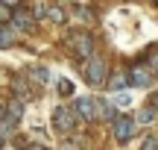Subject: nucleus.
Returning <instances> with one entry per match:
<instances>
[{"instance_id": "f257e3e1", "label": "nucleus", "mask_w": 158, "mask_h": 150, "mask_svg": "<svg viewBox=\"0 0 158 150\" xmlns=\"http://www.w3.org/2000/svg\"><path fill=\"white\" fill-rule=\"evenodd\" d=\"M76 124H79V112L73 109V106H56V112H53V127H56L62 135L73 133Z\"/></svg>"}, {"instance_id": "f03ea898", "label": "nucleus", "mask_w": 158, "mask_h": 150, "mask_svg": "<svg viewBox=\"0 0 158 150\" xmlns=\"http://www.w3.org/2000/svg\"><path fill=\"white\" fill-rule=\"evenodd\" d=\"M85 80L91 86H106L108 82V62L100 59V56H91L88 65H85Z\"/></svg>"}, {"instance_id": "7ed1b4c3", "label": "nucleus", "mask_w": 158, "mask_h": 150, "mask_svg": "<svg viewBox=\"0 0 158 150\" xmlns=\"http://www.w3.org/2000/svg\"><path fill=\"white\" fill-rule=\"evenodd\" d=\"M68 44H70V50H73L79 59H91L94 56V38H91L88 33H70Z\"/></svg>"}, {"instance_id": "20e7f679", "label": "nucleus", "mask_w": 158, "mask_h": 150, "mask_svg": "<svg viewBox=\"0 0 158 150\" xmlns=\"http://www.w3.org/2000/svg\"><path fill=\"white\" fill-rule=\"evenodd\" d=\"M135 133H138V121L135 118H129V115H117L114 118V139H117L120 144H126Z\"/></svg>"}, {"instance_id": "39448f33", "label": "nucleus", "mask_w": 158, "mask_h": 150, "mask_svg": "<svg viewBox=\"0 0 158 150\" xmlns=\"http://www.w3.org/2000/svg\"><path fill=\"white\" fill-rule=\"evenodd\" d=\"M129 82L138 86V88H149V86H152V71H149V65H132Z\"/></svg>"}, {"instance_id": "423d86ee", "label": "nucleus", "mask_w": 158, "mask_h": 150, "mask_svg": "<svg viewBox=\"0 0 158 150\" xmlns=\"http://www.w3.org/2000/svg\"><path fill=\"white\" fill-rule=\"evenodd\" d=\"M73 109L79 112V118H85V121H97V103H94V97H76Z\"/></svg>"}, {"instance_id": "0eeeda50", "label": "nucleus", "mask_w": 158, "mask_h": 150, "mask_svg": "<svg viewBox=\"0 0 158 150\" xmlns=\"http://www.w3.org/2000/svg\"><path fill=\"white\" fill-rule=\"evenodd\" d=\"M35 27V18L29 12H12V29L15 33H29Z\"/></svg>"}, {"instance_id": "6e6552de", "label": "nucleus", "mask_w": 158, "mask_h": 150, "mask_svg": "<svg viewBox=\"0 0 158 150\" xmlns=\"http://www.w3.org/2000/svg\"><path fill=\"white\" fill-rule=\"evenodd\" d=\"M97 118H102V121H111V118H117V109H114V103H108V100L97 97Z\"/></svg>"}, {"instance_id": "1a4fd4ad", "label": "nucleus", "mask_w": 158, "mask_h": 150, "mask_svg": "<svg viewBox=\"0 0 158 150\" xmlns=\"http://www.w3.org/2000/svg\"><path fill=\"white\" fill-rule=\"evenodd\" d=\"M106 86H108V91H123V88H129L132 82H129V74H126V71H120V74H114Z\"/></svg>"}, {"instance_id": "9d476101", "label": "nucleus", "mask_w": 158, "mask_h": 150, "mask_svg": "<svg viewBox=\"0 0 158 150\" xmlns=\"http://www.w3.org/2000/svg\"><path fill=\"white\" fill-rule=\"evenodd\" d=\"M27 77H29V80H35L38 86H44V82L50 80V71H47V68H27Z\"/></svg>"}, {"instance_id": "9b49d317", "label": "nucleus", "mask_w": 158, "mask_h": 150, "mask_svg": "<svg viewBox=\"0 0 158 150\" xmlns=\"http://www.w3.org/2000/svg\"><path fill=\"white\" fill-rule=\"evenodd\" d=\"M15 41H18V33L12 27H3V29H0V47H12Z\"/></svg>"}, {"instance_id": "f8f14e48", "label": "nucleus", "mask_w": 158, "mask_h": 150, "mask_svg": "<svg viewBox=\"0 0 158 150\" xmlns=\"http://www.w3.org/2000/svg\"><path fill=\"white\" fill-rule=\"evenodd\" d=\"M47 18L56 21V24H64V12L59 9V6H50V9H47Z\"/></svg>"}, {"instance_id": "ddd939ff", "label": "nucleus", "mask_w": 158, "mask_h": 150, "mask_svg": "<svg viewBox=\"0 0 158 150\" xmlns=\"http://www.w3.org/2000/svg\"><path fill=\"white\" fill-rule=\"evenodd\" d=\"M155 118H158V112H155V109H143L141 115H138V121H141V124H152Z\"/></svg>"}, {"instance_id": "4468645a", "label": "nucleus", "mask_w": 158, "mask_h": 150, "mask_svg": "<svg viewBox=\"0 0 158 150\" xmlns=\"http://www.w3.org/2000/svg\"><path fill=\"white\" fill-rule=\"evenodd\" d=\"M70 91H73V86H70V80H64V77H62V80H59V94H64V97H68Z\"/></svg>"}, {"instance_id": "2eb2a0df", "label": "nucleus", "mask_w": 158, "mask_h": 150, "mask_svg": "<svg viewBox=\"0 0 158 150\" xmlns=\"http://www.w3.org/2000/svg\"><path fill=\"white\" fill-rule=\"evenodd\" d=\"M149 71H152V74H158V50H152V53H149Z\"/></svg>"}, {"instance_id": "dca6fc26", "label": "nucleus", "mask_w": 158, "mask_h": 150, "mask_svg": "<svg viewBox=\"0 0 158 150\" xmlns=\"http://www.w3.org/2000/svg\"><path fill=\"white\" fill-rule=\"evenodd\" d=\"M120 106H129V94H117L114 97V109H120Z\"/></svg>"}, {"instance_id": "f3484780", "label": "nucleus", "mask_w": 158, "mask_h": 150, "mask_svg": "<svg viewBox=\"0 0 158 150\" xmlns=\"http://www.w3.org/2000/svg\"><path fill=\"white\" fill-rule=\"evenodd\" d=\"M0 21H12V12H9V6H3V3H0Z\"/></svg>"}, {"instance_id": "a211bd4d", "label": "nucleus", "mask_w": 158, "mask_h": 150, "mask_svg": "<svg viewBox=\"0 0 158 150\" xmlns=\"http://www.w3.org/2000/svg\"><path fill=\"white\" fill-rule=\"evenodd\" d=\"M141 150H158V139H147L143 141V147Z\"/></svg>"}, {"instance_id": "6ab92c4d", "label": "nucleus", "mask_w": 158, "mask_h": 150, "mask_svg": "<svg viewBox=\"0 0 158 150\" xmlns=\"http://www.w3.org/2000/svg\"><path fill=\"white\" fill-rule=\"evenodd\" d=\"M0 3H3V6H9V9H12V6H21V0H0Z\"/></svg>"}, {"instance_id": "aec40b11", "label": "nucleus", "mask_w": 158, "mask_h": 150, "mask_svg": "<svg viewBox=\"0 0 158 150\" xmlns=\"http://www.w3.org/2000/svg\"><path fill=\"white\" fill-rule=\"evenodd\" d=\"M59 150H79V147H76V144H70V141H64V144L59 147Z\"/></svg>"}, {"instance_id": "412c9836", "label": "nucleus", "mask_w": 158, "mask_h": 150, "mask_svg": "<svg viewBox=\"0 0 158 150\" xmlns=\"http://www.w3.org/2000/svg\"><path fill=\"white\" fill-rule=\"evenodd\" d=\"M3 118H6V106L0 103V121H3Z\"/></svg>"}, {"instance_id": "4be33fe9", "label": "nucleus", "mask_w": 158, "mask_h": 150, "mask_svg": "<svg viewBox=\"0 0 158 150\" xmlns=\"http://www.w3.org/2000/svg\"><path fill=\"white\" fill-rule=\"evenodd\" d=\"M155 3H158V0H155Z\"/></svg>"}]
</instances>
